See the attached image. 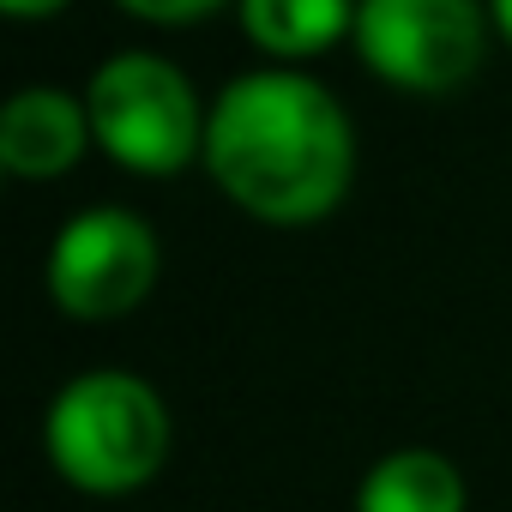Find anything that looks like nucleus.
<instances>
[{
	"label": "nucleus",
	"mask_w": 512,
	"mask_h": 512,
	"mask_svg": "<svg viewBox=\"0 0 512 512\" xmlns=\"http://www.w3.org/2000/svg\"><path fill=\"white\" fill-rule=\"evenodd\" d=\"M211 181L260 223H320L356 175V133L344 103L302 73H241L205 121Z\"/></svg>",
	"instance_id": "obj_1"
},
{
	"label": "nucleus",
	"mask_w": 512,
	"mask_h": 512,
	"mask_svg": "<svg viewBox=\"0 0 512 512\" xmlns=\"http://www.w3.org/2000/svg\"><path fill=\"white\" fill-rule=\"evenodd\" d=\"M43 452L67 488L91 500H121L163 470L169 410L151 380L127 368H91L55 392L43 416Z\"/></svg>",
	"instance_id": "obj_2"
},
{
	"label": "nucleus",
	"mask_w": 512,
	"mask_h": 512,
	"mask_svg": "<svg viewBox=\"0 0 512 512\" xmlns=\"http://www.w3.org/2000/svg\"><path fill=\"white\" fill-rule=\"evenodd\" d=\"M91 139L133 175H175L205 157V109L193 97V79L145 49L109 55L85 85Z\"/></svg>",
	"instance_id": "obj_3"
},
{
	"label": "nucleus",
	"mask_w": 512,
	"mask_h": 512,
	"mask_svg": "<svg viewBox=\"0 0 512 512\" xmlns=\"http://www.w3.org/2000/svg\"><path fill=\"white\" fill-rule=\"evenodd\" d=\"M356 49L386 85L440 97L482 67V7L476 0H356Z\"/></svg>",
	"instance_id": "obj_4"
},
{
	"label": "nucleus",
	"mask_w": 512,
	"mask_h": 512,
	"mask_svg": "<svg viewBox=\"0 0 512 512\" xmlns=\"http://www.w3.org/2000/svg\"><path fill=\"white\" fill-rule=\"evenodd\" d=\"M157 284V235L127 205L79 211L49 247V296L67 320H121Z\"/></svg>",
	"instance_id": "obj_5"
},
{
	"label": "nucleus",
	"mask_w": 512,
	"mask_h": 512,
	"mask_svg": "<svg viewBox=\"0 0 512 512\" xmlns=\"http://www.w3.org/2000/svg\"><path fill=\"white\" fill-rule=\"evenodd\" d=\"M91 145V115L79 97L31 85L0 109V163L19 181H55L67 175Z\"/></svg>",
	"instance_id": "obj_6"
},
{
	"label": "nucleus",
	"mask_w": 512,
	"mask_h": 512,
	"mask_svg": "<svg viewBox=\"0 0 512 512\" xmlns=\"http://www.w3.org/2000/svg\"><path fill=\"white\" fill-rule=\"evenodd\" d=\"M356 512H464V476L446 452L398 446L368 464Z\"/></svg>",
	"instance_id": "obj_7"
},
{
	"label": "nucleus",
	"mask_w": 512,
	"mask_h": 512,
	"mask_svg": "<svg viewBox=\"0 0 512 512\" xmlns=\"http://www.w3.org/2000/svg\"><path fill=\"white\" fill-rule=\"evenodd\" d=\"M241 31L266 55L302 61L332 49L338 37H356V7L350 0H241Z\"/></svg>",
	"instance_id": "obj_8"
},
{
	"label": "nucleus",
	"mask_w": 512,
	"mask_h": 512,
	"mask_svg": "<svg viewBox=\"0 0 512 512\" xmlns=\"http://www.w3.org/2000/svg\"><path fill=\"white\" fill-rule=\"evenodd\" d=\"M115 7H127L133 19H151V25H187V19L217 13L223 0H115Z\"/></svg>",
	"instance_id": "obj_9"
},
{
	"label": "nucleus",
	"mask_w": 512,
	"mask_h": 512,
	"mask_svg": "<svg viewBox=\"0 0 512 512\" xmlns=\"http://www.w3.org/2000/svg\"><path fill=\"white\" fill-rule=\"evenodd\" d=\"M67 0H7V13L13 19H49V13H61Z\"/></svg>",
	"instance_id": "obj_10"
},
{
	"label": "nucleus",
	"mask_w": 512,
	"mask_h": 512,
	"mask_svg": "<svg viewBox=\"0 0 512 512\" xmlns=\"http://www.w3.org/2000/svg\"><path fill=\"white\" fill-rule=\"evenodd\" d=\"M488 13H494V31L512 43V0H488Z\"/></svg>",
	"instance_id": "obj_11"
}]
</instances>
